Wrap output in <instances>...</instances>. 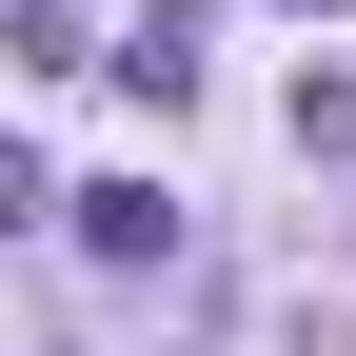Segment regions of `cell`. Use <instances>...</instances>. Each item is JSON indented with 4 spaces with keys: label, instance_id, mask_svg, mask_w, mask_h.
I'll return each instance as SVG.
<instances>
[{
    "label": "cell",
    "instance_id": "1",
    "mask_svg": "<svg viewBox=\"0 0 356 356\" xmlns=\"http://www.w3.org/2000/svg\"><path fill=\"white\" fill-rule=\"evenodd\" d=\"M79 257H119V277L178 257V198H159V178H99V198H79Z\"/></svg>",
    "mask_w": 356,
    "mask_h": 356
},
{
    "label": "cell",
    "instance_id": "2",
    "mask_svg": "<svg viewBox=\"0 0 356 356\" xmlns=\"http://www.w3.org/2000/svg\"><path fill=\"white\" fill-rule=\"evenodd\" d=\"M99 79H139V99H198V20H178V0H159V20H139V40H119V60H99Z\"/></svg>",
    "mask_w": 356,
    "mask_h": 356
},
{
    "label": "cell",
    "instance_id": "3",
    "mask_svg": "<svg viewBox=\"0 0 356 356\" xmlns=\"http://www.w3.org/2000/svg\"><path fill=\"white\" fill-rule=\"evenodd\" d=\"M297 20H337V0H297Z\"/></svg>",
    "mask_w": 356,
    "mask_h": 356
}]
</instances>
